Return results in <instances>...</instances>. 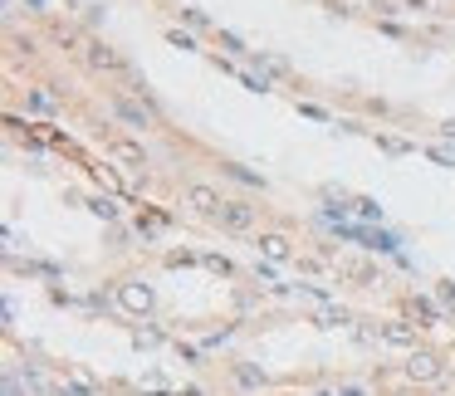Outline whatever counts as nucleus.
Segmentation results:
<instances>
[{
    "label": "nucleus",
    "mask_w": 455,
    "mask_h": 396,
    "mask_svg": "<svg viewBox=\"0 0 455 396\" xmlns=\"http://www.w3.org/2000/svg\"><path fill=\"white\" fill-rule=\"evenodd\" d=\"M30 108H34V113H44V117H49V113H54V108H59V98H54V94H49V89H30Z\"/></svg>",
    "instance_id": "nucleus-12"
},
{
    "label": "nucleus",
    "mask_w": 455,
    "mask_h": 396,
    "mask_svg": "<svg viewBox=\"0 0 455 396\" xmlns=\"http://www.w3.org/2000/svg\"><path fill=\"white\" fill-rule=\"evenodd\" d=\"M338 274L357 279V284H377V269H372V264H362V260H338Z\"/></svg>",
    "instance_id": "nucleus-10"
},
{
    "label": "nucleus",
    "mask_w": 455,
    "mask_h": 396,
    "mask_svg": "<svg viewBox=\"0 0 455 396\" xmlns=\"http://www.w3.org/2000/svg\"><path fill=\"white\" fill-rule=\"evenodd\" d=\"M294 294L314 298V303H328V294H323V289H319V284H294Z\"/></svg>",
    "instance_id": "nucleus-18"
},
{
    "label": "nucleus",
    "mask_w": 455,
    "mask_h": 396,
    "mask_svg": "<svg viewBox=\"0 0 455 396\" xmlns=\"http://www.w3.org/2000/svg\"><path fill=\"white\" fill-rule=\"evenodd\" d=\"M406 308H411V318H421V323H416V328H436V323H441V313H436V308H431V303H426V298H411V303H406Z\"/></svg>",
    "instance_id": "nucleus-11"
},
{
    "label": "nucleus",
    "mask_w": 455,
    "mask_h": 396,
    "mask_svg": "<svg viewBox=\"0 0 455 396\" xmlns=\"http://www.w3.org/2000/svg\"><path fill=\"white\" fill-rule=\"evenodd\" d=\"M201 264H206V269H211V274H230V260H226V255H206V260H201Z\"/></svg>",
    "instance_id": "nucleus-16"
},
{
    "label": "nucleus",
    "mask_w": 455,
    "mask_h": 396,
    "mask_svg": "<svg viewBox=\"0 0 455 396\" xmlns=\"http://www.w3.org/2000/svg\"><path fill=\"white\" fill-rule=\"evenodd\" d=\"M89 210H94L98 220H117V200L113 196H94L89 200Z\"/></svg>",
    "instance_id": "nucleus-14"
},
{
    "label": "nucleus",
    "mask_w": 455,
    "mask_h": 396,
    "mask_svg": "<svg viewBox=\"0 0 455 396\" xmlns=\"http://www.w3.org/2000/svg\"><path fill=\"white\" fill-rule=\"evenodd\" d=\"M113 117L127 122V127H152V113H147L142 103H132V98H113Z\"/></svg>",
    "instance_id": "nucleus-7"
},
{
    "label": "nucleus",
    "mask_w": 455,
    "mask_h": 396,
    "mask_svg": "<svg viewBox=\"0 0 455 396\" xmlns=\"http://www.w3.org/2000/svg\"><path fill=\"white\" fill-rule=\"evenodd\" d=\"M235 74H240V69H235ZM240 79H245V89H250V94H264V89H269L264 79H250V74H240Z\"/></svg>",
    "instance_id": "nucleus-19"
},
{
    "label": "nucleus",
    "mask_w": 455,
    "mask_h": 396,
    "mask_svg": "<svg viewBox=\"0 0 455 396\" xmlns=\"http://www.w3.org/2000/svg\"><path fill=\"white\" fill-rule=\"evenodd\" d=\"M25 5H30V10H39V5H44V0H25Z\"/></svg>",
    "instance_id": "nucleus-25"
},
{
    "label": "nucleus",
    "mask_w": 455,
    "mask_h": 396,
    "mask_svg": "<svg viewBox=\"0 0 455 396\" xmlns=\"http://www.w3.org/2000/svg\"><path fill=\"white\" fill-rule=\"evenodd\" d=\"M216 225H221V230H235V235H240V230H250V225H255V205H245V200H226V205L216 210Z\"/></svg>",
    "instance_id": "nucleus-4"
},
{
    "label": "nucleus",
    "mask_w": 455,
    "mask_h": 396,
    "mask_svg": "<svg viewBox=\"0 0 455 396\" xmlns=\"http://www.w3.org/2000/svg\"><path fill=\"white\" fill-rule=\"evenodd\" d=\"M441 372H446V367H441L436 352H411V357H406V377H411V382H436Z\"/></svg>",
    "instance_id": "nucleus-6"
},
{
    "label": "nucleus",
    "mask_w": 455,
    "mask_h": 396,
    "mask_svg": "<svg viewBox=\"0 0 455 396\" xmlns=\"http://www.w3.org/2000/svg\"><path fill=\"white\" fill-rule=\"evenodd\" d=\"M382 343H392V347H411V352H416V328L402 323V318H392V323H382Z\"/></svg>",
    "instance_id": "nucleus-9"
},
{
    "label": "nucleus",
    "mask_w": 455,
    "mask_h": 396,
    "mask_svg": "<svg viewBox=\"0 0 455 396\" xmlns=\"http://www.w3.org/2000/svg\"><path fill=\"white\" fill-rule=\"evenodd\" d=\"M84 59H89V69H94V74H127V59H122L117 49H108V44H89V54H84Z\"/></svg>",
    "instance_id": "nucleus-5"
},
{
    "label": "nucleus",
    "mask_w": 455,
    "mask_h": 396,
    "mask_svg": "<svg viewBox=\"0 0 455 396\" xmlns=\"http://www.w3.org/2000/svg\"><path fill=\"white\" fill-rule=\"evenodd\" d=\"M255 250H259L264 264H289V260H294V240L279 235V230H264V235L255 240Z\"/></svg>",
    "instance_id": "nucleus-1"
},
{
    "label": "nucleus",
    "mask_w": 455,
    "mask_h": 396,
    "mask_svg": "<svg viewBox=\"0 0 455 396\" xmlns=\"http://www.w3.org/2000/svg\"><path fill=\"white\" fill-rule=\"evenodd\" d=\"M357 215H362V220H377V215H382V210H377V205H372V200H357Z\"/></svg>",
    "instance_id": "nucleus-20"
},
{
    "label": "nucleus",
    "mask_w": 455,
    "mask_h": 396,
    "mask_svg": "<svg viewBox=\"0 0 455 396\" xmlns=\"http://www.w3.org/2000/svg\"><path fill=\"white\" fill-rule=\"evenodd\" d=\"M54 396H79V392H54Z\"/></svg>",
    "instance_id": "nucleus-26"
},
{
    "label": "nucleus",
    "mask_w": 455,
    "mask_h": 396,
    "mask_svg": "<svg viewBox=\"0 0 455 396\" xmlns=\"http://www.w3.org/2000/svg\"><path fill=\"white\" fill-rule=\"evenodd\" d=\"M314 323H319V328H338V323H347V313H342V308H319Z\"/></svg>",
    "instance_id": "nucleus-15"
},
{
    "label": "nucleus",
    "mask_w": 455,
    "mask_h": 396,
    "mask_svg": "<svg viewBox=\"0 0 455 396\" xmlns=\"http://www.w3.org/2000/svg\"><path fill=\"white\" fill-rule=\"evenodd\" d=\"M117 303L142 318V313H152V289H147L142 279H122V284H117Z\"/></svg>",
    "instance_id": "nucleus-2"
},
{
    "label": "nucleus",
    "mask_w": 455,
    "mask_h": 396,
    "mask_svg": "<svg viewBox=\"0 0 455 396\" xmlns=\"http://www.w3.org/2000/svg\"><path fill=\"white\" fill-rule=\"evenodd\" d=\"M172 396H201V387H181V392H172Z\"/></svg>",
    "instance_id": "nucleus-23"
},
{
    "label": "nucleus",
    "mask_w": 455,
    "mask_h": 396,
    "mask_svg": "<svg viewBox=\"0 0 455 396\" xmlns=\"http://www.w3.org/2000/svg\"><path fill=\"white\" fill-rule=\"evenodd\" d=\"M94 181H98V186H108V191H127V181L117 177L113 167H94Z\"/></svg>",
    "instance_id": "nucleus-13"
},
{
    "label": "nucleus",
    "mask_w": 455,
    "mask_h": 396,
    "mask_svg": "<svg viewBox=\"0 0 455 396\" xmlns=\"http://www.w3.org/2000/svg\"><path fill=\"white\" fill-rule=\"evenodd\" d=\"M167 264H196V255L191 250H177V255H167Z\"/></svg>",
    "instance_id": "nucleus-21"
},
{
    "label": "nucleus",
    "mask_w": 455,
    "mask_h": 396,
    "mask_svg": "<svg viewBox=\"0 0 455 396\" xmlns=\"http://www.w3.org/2000/svg\"><path fill=\"white\" fill-rule=\"evenodd\" d=\"M441 303H446V308H455V284H441Z\"/></svg>",
    "instance_id": "nucleus-22"
},
{
    "label": "nucleus",
    "mask_w": 455,
    "mask_h": 396,
    "mask_svg": "<svg viewBox=\"0 0 455 396\" xmlns=\"http://www.w3.org/2000/svg\"><path fill=\"white\" fill-rule=\"evenodd\" d=\"M103 147H108V157H113V162L132 167V172H142V167H147V152H142V142H132V137H108Z\"/></svg>",
    "instance_id": "nucleus-3"
},
{
    "label": "nucleus",
    "mask_w": 455,
    "mask_h": 396,
    "mask_svg": "<svg viewBox=\"0 0 455 396\" xmlns=\"http://www.w3.org/2000/svg\"><path fill=\"white\" fill-rule=\"evenodd\" d=\"M441 132H446V137H455V117H451V122H441Z\"/></svg>",
    "instance_id": "nucleus-24"
},
{
    "label": "nucleus",
    "mask_w": 455,
    "mask_h": 396,
    "mask_svg": "<svg viewBox=\"0 0 455 396\" xmlns=\"http://www.w3.org/2000/svg\"><path fill=\"white\" fill-rule=\"evenodd\" d=\"M186 205H196L201 215H211V220H216V210L226 205V196H221V191H211V186H186Z\"/></svg>",
    "instance_id": "nucleus-8"
},
{
    "label": "nucleus",
    "mask_w": 455,
    "mask_h": 396,
    "mask_svg": "<svg viewBox=\"0 0 455 396\" xmlns=\"http://www.w3.org/2000/svg\"><path fill=\"white\" fill-rule=\"evenodd\" d=\"M431 157H436L441 167H455V147H446V142H436V147H431Z\"/></svg>",
    "instance_id": "nucleus-17"
}]
</instances>
